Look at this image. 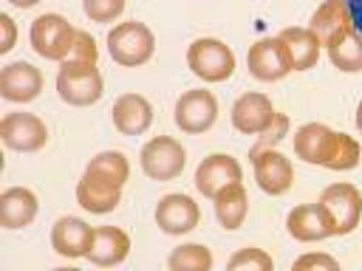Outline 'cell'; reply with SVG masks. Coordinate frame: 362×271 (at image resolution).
Instances as JSON below:
<instances>
[{
  "instance_id": "obj_1",
  "label": "cell",
  "mask_w": 362,
  "mask_h": 271,
  "mask_svg": "<svg viewBox=\"0 0 362 271\" xmlns=\"http://www.w3.org/2000/svg\"><path fill=\"white\" fill-rule=\"evenodd\" d=\"M294 155L305 164L325 167L331 172H348L359 164L362 147L348 133H337L328 124L308 121L294 133Z\"/></svg>"
},
{
  "instance_id": "obj_2",
  "label": "cell",
  "mask_w": 362,
  "mask_h": 271,
  "mask_svg": "<svg viewBox=\"0 0 362 271\" xmlns=\"http://www.w3.org/2000/svg\"><path fill=\"white\" fill-rule=\"evenodd\" d=\"M107 51H110V59L116 65H124V68L147 65L156 54V34L141 20L116 23L107 31Z\"/></svg>"
},
{
  "instance_id": "obj_3",
  "label": "cell",
  "mask_w": 362,
  "mask_h": 271,
  "mask_svg": "<svg viewBox=\"0 0 362 271\" xmlns=\"http://www.w3.org/2000/svg\"><path fill=\"white\" fill-rule=\"evenodd\" d=\"M57 93L71 107L96 104L105 93V79L96 62H59L57 71Z\"/></svg>"
},
{
  "instance_id": "obj_4",
  "label": "cell",
  "mask_w": 362,
  "mask_h": 271,
  "mask_svg": "<svg viewBox=\"0 0 362 271\" xmlns=\"http://www.w3.org/2000/svg\"><path fill=\"white\" fill-rule=\"evenodd\" d=\"M317 206L325 215L331 237L351 234L362 220V192L348 181H337V183L325 186L320 200H317Z\"/></svg>"
},
{
  "instance_id": "obj_5",
  "label": "cell",
  "mask_w": 362,
  "mask_h": 271,
  "mask_svg": "<svg viewBox=\"0 0 362 271\" xmlns=\"http://www.w3.org/2000/svg\"><path fill=\"white\" fill-rule=\"evenodd\" d=\"M235 51L218 40V37H198L187 48V68L201 79V82H226L235 73Z\"/></svg>"
},
{
  "instance_id": "obj_6",
  "label": "cell",
  "mask_w": 362,
  "mask_h": 271,
  "mask_svg": "<svg viewBox=\"0 0 362 271\" xmlns=\"http://www.w3.org/2000/svg\"><path fill=\"white\" fill-rule=\"evenodd\" d=\"M74 37H76V28L62 14H54V11L34 17L31 31H28L34 54L42 59H51V62H62L68 56Z\"/></svg>"
},
{
  "instance_id": "obj_7",
  "label": "cell",
  "mask_w": 362,
  "mask_h": 271,
  "mask_svg": "<svg viewBox=\"0 0 362 271\" xmlns=\"http://www.w3.org/2000/svg\"><path fill=\"white\" fill-rule=\"evenodd\" d=\"M141 172L150 181H173L187 167V150L173 136H153L139 152Z\"/></svg>"
},
{
  "instance_id": "obj_8",
  "label": "cell",
  "mask_w": 362,
  "mask_h": 271,
  "mask_svg": "<svg viewBox=\"0 0 362 271\" xmlns=\"http://www.w3.org/2000/svg\"><path fill=\"white\" fill-rule=\"evenodd\" d=\"M173 121L187 136H201V133L212 130V124L218 121V99H215V93L206 90V88L184 90L175 99Z\"/></svg>"
},
{
  "instance_id": "obj_9",
  "label": "cell",
  "mask_w": 362,
  "mask_h": 271,
  "mask_svg": "<svg viewBox=\"0 0 362 271\" xmlns=\"http://www.w3.org/2000/svg\"><path fill=\"white\" fill-rule=\"evenodd\" d=\"M0 138L14 152H37L48 144V124L37 113L14 110L0 119Z\"/></svg>"
},
{
  "instance_id": "obj_10",
  "label": "cell",
  "mask_w": 362,
  "mask_h": 271,
  "mask_svg": "<svg viewBox=\"0 0 362 271\" xmlns=\"http://www.w3.org/2000/svg\"><path fill=\"white\" fill-rule=\"evenodd\" d=\"M246 68L257 82H280L294 71L280 37H263L252 42L246 51Z\"/></svg>"
},
{
  "instance_id": "obj_11",
  "label": "cell",
  "mask_w": 362,
  "mask_h": 271,
  "mask_svg": "<svg viewBox=\"0 0 362 271\" xmlns=\"http://www.w3.org/2000/svg\"><path fill=\"white\" fill-rule=\"evenodd\" d=\"M249 158H252V167H255V181H257V186L266 195L277 198V195H286L291 189L294 167H291V161L280 150H274V147L252 150Z\"/></svg>"
},
{
  "instance_id": "obj_12",
  "label": "cell",
  "mask_w": 362,
  "mask_h": 271,
  "mask_svg": "<svg viewBox=\"0 0 362 271\" xmlns=\"http://www.w3.org/2000/svg\"><path fill=\"white\" fill-rule=\"evenodd\" d=\"M198 223H201V209H198V203L189 195L170 192L156 206V226L164 234H173V237L189 234Z\"/></svg>"
},
{
  "instance_id": "obj_13",
  "label": "cell",
  "mask_w": 362,
  "mask_h": 271,
  "mask_svg": "<svg viewBox=\"0 0 362 271\" xmlns=\"http://www.w3.org/2000/svg\"><path fill=\"white\" fill-rule=\"evenodd\" d=\"M42 93V71L31 62H8L0 71V96L14 104H28Z\"/></svg>"
},
{
  "instance_id": "obj_14",
  "label": "cell",
  "mask_w": 362,
  "mask_h": 271,
  "mask_svg": "<svg viewBox=\"0 0 362 271\" xmlns=\"http://www.w3.org/2000/svg\"><path fill=\"white\" fill-rule=\"evenodd\" d=\"M274 116H277V110H274L272 99L257 90L240 93L232 104V127L243 136H260L274 121Z\"/></svg>"
},
{
  "instance_id": "obj_15",
  "label": "cell",
  "mask_w": 362,
  "mask_h": 271,
  "mask_svg": "<svg viewBox=\"0 0 362 271\" xmlns=\"http://www.w3.org/2000/svg\"><path fill=\"white\" fill-rule=\"evenodd\" d=\"M240 178H243V169H240V161L235 155H229V152H212L195 169V189L204 198L212 200L218 189H223L226 183L240 181Z\"/></svg>"
},
{
  "instance_id": "obj_16",
  "label": "cell",
  "mask_w": 362,
  "mask_h": 271,
  "mask_svg": "<svg viewBox=\"0 0 362 271\" xmlns=\"http://www.w3.org/2000/svg\"><path fill=\"white\" fill-rule=\"evenodd\" d=\"M93 229L96 226L85 223L82 217L65 215L51 226V248L65 260L88 257V248H90V240H93Z\"/></svg>"
},
{
  "instance_id": "obj_17",
  "label": "cell",
  "mask_w": 362,
  "mask_h": 271,
  "mask_svg": "<svg viewBox=\"0 0 362 271\" xmlns=\"http://www.w3.org/2000/svg\"><path fill=\"white\" fill-rule=\"evenodd\" d=\"M110 119L122 136H141L153 124V104L141 93H122L110 107Z\"/></svg>"
},
{
  "instance_id": "obj_18",
  "label": "cell",
  "mask_w": 362,
  "mask_h": 271,
  "mask_svg": "<svg viewBox=\"0 0 362 271\" xmlns=\"http://www.w3.org/2000/svg\"><path fill=\"white\" fill-rule=\"evenodd\" d=\"M40 212V200L28 186H8L0 192V226L3 229H25L34 223Z\"/></svg>"
},
{
  "instance_id": "obj_19",
  "label": "cell",
  "mask_w": 362,
  "mask_h": 271,
  "mask_svg": "<svg viewBox=\"0 0 362 271\" xmlns=\"http://www.w3.org/2000/svg\"><path fill=\"white\" fill-rule=\"evenodd\" d=\"M130 254V237L124 229L119 226H96L93 229V240L88 248V260L99 268H110V265H122Z\"/></svg>"
},
{
  "instance_id": "obj_20",
  "label": "cell",
  "mask_w": 362,
  "mask_h": 271,
  "mask_svg": "<svg viewBox=\"0 0 362 271\" xmlns=\"http://www.w3.org/2000/svg\"><path fill=\"white\" fill-rule=\"evenodd\" d=\"M354 25H356V20H354V11H351V3L348 0H325V3H320L317 11L308 20V28L317 34V40L322 42V48L334 37L345 34Z\"/></svg>"
},
{
  "instance_id": "obj_21",
  "label": "cell",
  "mask_w": 362,
  "mask_h": 271,
  "mask_svg": "<svg viewBox=\"0 0 362 271\" xmlns=\"http://www.w3.org/2000/svg\"><path fill=\"white\" fill-rule=\"evenodd\" d=\"M76 203L90 215H110L122 203V186L85 172L76 183Z\"/></svg>"
},
{
  "instance_id": "obj_22",
  "label": "cell",
  "mask_w": 362,
  "mask_h": 271,
  "mask_svg": "<svg viewBox=\"0 0 362 271\" xmlns=\"http://www.w3.org/2000/svg\"><path fill=\"white\" fill-rule=\"evenodd\" d=\"M288 51V59H291V68L294 71H308L317 65L320 59V51H322V42L317 40V34L308 28V25H288L277 34Z\"/></svg>"
},
{
  "instance_id": "obj_23",
  "label": "cell",
  "mask_w": 362,
  "mask_h": 271,
  "mask_svg": "<svg viewBox=\"0 0 362 271\" xmlns=\"http://www.w3.org/2000/svg\"><path fill=\"white\" fill-rule=\"evenodd\" d=\"M212 206H215V217H218L221 229L235 231V229L243 226V220L249 215V195H246L240 181H232V183H226L223 189L215 192Z\"/></svg>"
},
{
  "instance_id": "obj_24",
  "label": "cell",
  "mask_w": 362,
  "mask_h": 271,
  "mask_svg": "<svg viewBox=\"0 0 362 271\" xmlns=\"http://www.w3.org/2000/svg\"><path fill=\"white\" fill-rule=\"evenodd\" d=\"M286 231H288V237H294L300 243H320V240L331 237L325 215H322V209L317 203L294 206L286 215Z\"/></svg>"
},
{
  "instance_id": "obj_25",
  "label": "cell",
  "mask_w": 362,
  "mask_h": 271,
  "mask_svg": "<svg viewBox=\"0 0 362 271\" xmlns=\"http://www.w3.org/2000/svg\"><path fill=\"white\" fill-rule=\"evenodd\" d=\"M325 54L331 59V65L342 73H359L362 71V31L354 25L345 34L334 37L325 45Z\"/></svg>"
},
{
  "instance_id": "obj_26",
  "label": "cell",
  "mask_w": 362,
  "mask_h": 271,
  "mask_svg": "<svg viewBox=\"0 0 362 271\" xmlns=\"http://www.w3.org/2000/svg\"><path fill=\"white\" fill-rule=\"evenodd\" d=\"M85 172H88V175H96V178H102V181H107V183L124 186L127 178H130V164H127L124 152H119V150H102V152H96V155L88 161Z\"/></svg>"
},
{
  "instance_id": "obj_27",
  "label": "cell",
  "mask_w": 362,
  "mask_h": 271,
  "mask_svg": "<svg viewBox=\"0 0 362 271\" xmlns=\"http://www.w3.org/2000/svg\"><path fill=\"white\" fill-rule=\"evenodd\" d=\"M212 263H215V257L204 243H184V246L173 248L167 257L170 271H209Z\"/></svg>"
},
{
  "instance_id": "obj_28",
  "label": "cell",
  "mask_w": 362,
  "mask_h": 271,
  "mask_svg": "<svg viewBox=\"0 0 362 271\" xmlns=\"http://www.w3.org/2000/svg\"><path fill=\"white\" fill-rule=\"evenodd\" d=\"M226 268H229V271H272V268H274V260H272V254H266L263 248L246 246V248H238V251L226 260Z\"/></svg>"
},
{
  "instance_id": "obj_29",
  "label": "cell",
  "mask_w": 362,
  "mask_h": 271,
  "mask_svg": "<svg viewBox=\"0 0 362 271\" xmlns=\"http://www.w3.org/2000/svg\"><path fill=\"white\" fill-rule=\"evenodd\" d=\"M127 0H82V11L90 23H113L122 17Z\"/></svg>"
},
{
  "instance_id": "obj_30",
  "label": "cell",
  "mask_w": 362,
  "mask_h": 271,
  "mask_svg": "<svg viewBox=\"0 0 362 271\" xmlns=\"http://www.w3.org/2000/svg\"><path fill=\"white\" fill-rule=\"evenodd\" d=\"M68 62H99V48H96V40L88 34V31H82V28H76V37H74V45H71V51H68V56H65ZM62 59V62H65Z\"/></svg>"
},
{
  "instance_id": "obj_31",
  "label": "cell",
  "mask_w": 362,
  "mask_h": 271,
  "mask_svg": "<svg viewBox=\"0 0 362 271\" xmlns=\"http://www.w3.org/2000/svg\"><path fill=\"white\" fill-rule=\"evenodd\" d=\"M288 136V116L286 113H277L274 116V121L257 136V144L252 147V150H263V147H274L277 141H283Z\"/></svg>"
},
{
  "instance_id": "obj_32",
  "label": "cell",
  "mask_w": 362,
  "mask_h": 271,
  "mask_svg": "<svg viewBox=\"0 0 362 271\" xmlns=\"http://www.w3.org/2000/svg\"><path fill=\"white\" fill-rule=\"evenodd\" d=\"M291 268H294V271H305V268L337 271V268H339V260H334V257H331V254H325V251H308V254L297 257V260L291 263Z\"/></svg>"
},
{
  "instance_id": "obj_33",
  "label": "cell",
  "mask_w": 362,
  "mask_h": 271,
  "mask_svg": "<svg viewBox=\"0 0 362 271\" xmlns=\"http://www.w3.org/2000/svg\"><path fill=\"white\" fill-rule=\"evenodd\" d=\"M0 28H3V42H0V54H8L17 42V25L11 20V14H0Z\"/></svg>"
},
{
  "instance_id": "obj_34",
  "label": "cell",
  "mask_w": 362,
  "mask_h": 271,
  "mask_svg": "<svg viewBox=\"0 0 362 271\" xmlns=\"http://www.w3.org/2000/svg\"><path fill=\"white\" fill-rule=\"evenodd\" d=\"M351 3V11H354V20H356V28L362 31V0H348Z\"/></svg>"
},
{
  "instance_id": "obj_35",
  "label": "cell",
  "mask_w": 362,
  "mask_h": 271,
  "mask_svg": "<svg viewBox=\"0 0 362 271\" xmlns=\"http://www.w3.org/2000/svg\"><path fill=\"white\" fill-rule=\"evenodd\" d=\"M8 3H11L14 8H34L40 0H8Z\"/></svg>"
},
{
  "instance_id": "obj_36",
  "label": "cell",
  "mask_w": 362,
  "mask_h": 271,
  "mask_svg": "<svg viewBox=\"0 0 362 271\" xmlns=\"http://www.w3.org/2000/svg\"><path fill=\"white\" fill-rule=\"evenodd\" d=\"M356 130L362 133V99H359V104H356Z\"/></svg>"
}]
</instances>
